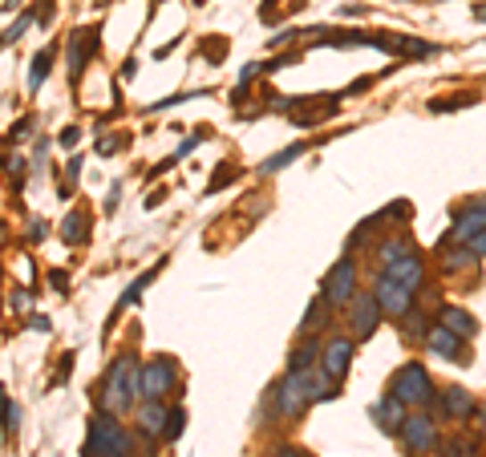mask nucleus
I'll return each instance as SVG.
<instances>
[{
	"mask_svg": "<svg viewBox=\"0 0 486 457\" xmlns=\"http://www.w3.org/2000/svg\"><path fill=\"white\" fill-rule=\"evenodd\" d=\"M130 453H134L130 433H126L110 413H97L94 421H89L86 457H130Z\"/></svg>",
	"mask_w": 486,
	"mask_h": 457,
	"instance_id": "1",
	"label": "nucleus"
},
{
	"mask_svg": "<svg viewBox=\"0 0 486 457\" xmlns=\"http://www.w3.org/2000/svg\"><path fill=\"white\" fill-rule=\"evenodd\" d=\"M138 396H142V369H138L134 356H122L106 377V404L114 409V413H126Z\"/></svg>",
	"mask_w": 486,
	"mask_h": 457,
	"instance_id": "2",
	"label": "nucleus"
},
{
	"mask_svg": "<svg viewBox=\"0 0 486 457\" xmlns=\"http://www.w3.org/2000/svg\"><path fill=\"white\" fill-rule=\"evenodd\" d=\"M393 396L401 404H425L433 396V380L422 364H406V369L393 377Z\"/></svg>",
	"mask_w": 486,
	"mask_h": 457,
	"instance_id": "3",
	"label": "nucleus"
},
{
	"mask_svg": "<svg viewBox=\"0 0 486 457\" xmlns=\"http://www.w3.org/2000/svg\"><path fill=\"white\" fill-rule=\"evenodd\" d=\"M320 296H325L333 308H341V304H353V296H357V264H353V259H341V264H336L333 272L325 275V288H320Z\"/></svg>",
	"mask_w": 486,
	"mask_h": 457,
	"instance_id": "4",
	"label": "nucleus"
},
{
	"mask_svg": "<svg viewBox=\"0 0 486 457\" xmlns=\"http://www.w3.org/2000/svg\"><path fill=\"white\" fill-rule=\"evenodd\" d=\"M178 372H175V361L170 356H159L142 369V401H162V396L175 388Z\"/></svg>",
	"mask_w": 486,
	"mask_h": 457,
	"instance_id": "5",
	"label": "nucleus"
},
{
	"mask_svg": "<svg viewBox=\"0 0 486 457\" xmlns=\"http://www.w3.org/2000/svg\"><path fill=\"white\" fill-rule=\"evenodd\" d=\"M349 320H353V340H369L377 332V320H381V304L373 291H357L353 304H349Z\"/></svg>",
	"mask_w": 486,
	"mask_h": 457,
	"instance_id": "6",
	"label": "nucleus"
},
{
	"mask_svg": "<svg viewBox=\"0 0 486 457\" xmlns=\"http://www.w3.org/2000/svg\"><path fill=\"white\" fill-rule=\"evenodd\" d=\"M373 296H377L381 312H389V316H406V312H414V288H406V283L389 280V275H381L377 288H373Z\"/></svg>",
	"mask_w": 486,
	"mask_h": 457,
	"instance_id": "7",
	"label": "nucleus"
},
{
	"mask_svg": "<svg viewBox=\"0 0 486 457\" xmlns=\"http://www.w3.org/2000/svg\"><path fill=\"white\" fill-rule=\"evenodd\" d=\"M276 396H280V413L296 417L304 404H309V372H288L284 385L276 388Z\"/></svg>",
	"mask_w": 486,
	"mask_h": 457,
	"instance_id": "8",
	"label": "nucleus"
},
{
	"mask_svg": "<svg viewBox=\"0 0 486 457\" xmlns=\"http://www.w3.org/2000/svg\"><path fill=\"white\" fill-rule=\"evenodd\" d=\"M97 53V29H78V33L70 37V78L78 81L81 69H86V61Z\"/></svg>",
	"mask_w": 486,
	"mask_h": 457,
	"instance_id": "9",
	"label": "nucleus"
},
{
	"mask_svg": "<svg viewBox=\"0 0 486 457\" xmlns=\"http://www.w3.org/2000/svg\"><path fill=\"white\" fill-rule=\"evenodd\" d=\"M401 437H406V445L414 449V453H430V449L438 445V433H433L430 417H406V425H401Z\"/></svg>",
	"mask_w": 486,
	"mask_h": 457,
	"instance_id": "10",
	"label": "nucleus"
},
{
	"mask_svg": "<svg viewBox=\"0 0 486 457\" xmlns=\"http://www.w3.org/2000/svg\"><path fill=\"white\" fill-rule=\"evenodd\" d=\"M349 364H353V340L349 336H336V340H328L325 348V372L333 380H345Z\"/></svg>",
	"mask_w": 486,
	"mask_h": 457,
	"instance_id": "11",
	"label": "nucleus"
},
{
	"mask_svg": "<svg viewBox=\"0 0 486 457\" xmlns=\"http://www.w3.org/2000/svg\"><path fill=\"white\" fill-rule=\"evenodd\" d=\"M478 231H486V199H478V202H470L466 211L454 219V231H450V239H474Z\"/></svg>",
	"mask_w": 486,
	"mask_h": 457,
	"instance_id": "12",
	"label": "nucleus"
},
{
	"mask_svg": "<svg viewBox=\"0 0 486 457\" xmlns=\"http://www.w3.org/2000/svg\"><path fill=\"white\" fill-rule=\"evenodd\" d=\"M425 344H430V352L446 356V361H466V356H462V336H458V332H450L446 324L430 328V332H425Z\"/></svg>",
	"mask_w": 486,
	"mask_h": 457,
	"instance_id": "13",
	"label": "nucleus"
},
{
	"mask_svg": "<svg viewBox=\"0 0 486 457\" xmlns=\"http://www.w3.org/2000/svg\"><path fill=\"white\" fill-rule=\"evenodd\" d=\"M381 275H389V280H398V283H406V288H422V275H425V267H422V259L409 251V256H401V259H393V264L385 267Z\"/></svg>",
	"mask_w": 486,
	"mask_h": 457,
	"instance_id": "14",
	"label": "nucleus"
},
{
	"mask_svg": "<svg viewBox=\"0 0 486 457\" xmlns=\"http://www.w3.org/2000/svg\"><path fill=\"white\" fill-rule=\"evenodd\" d=\"M442 413L450 417V421H470V413H474V401H470L466 388H458V385L446 388V393H442Z\"/></svg>",
	"mask_w": 486,
	"mask_h": 457,
	"instance_id": "15",
	"label": "nucleus"
},
{
	"mask_svg": "<svg viewBox=\"0 0 486 457\" xmlns=\"http://www.w3.org/2000/svg\"><path fill=\"white\" fill-rule=\"evenodd\" d=\"M373 421L381 425L385 433H393V429H401V421H406V404L398 401V396L389 393L385 401H377V409H373Z\"/></svg>",
	"mask_w": 486,
	"mask_h": 457,
	"instance_id": "16",
	"label": "nucleus"
},
{
	"mask_svg": "<svg viewBox=\"0 0 486 457\" xmlns=\"http://www.w3.org/2000/svg\"><path fill=\"white\" fill-rule=\"evenodd\" d=\"M159 272H162V259H159V264L151 267V272H146V275H138V280H134L130 288L122 291V299H118V304H114V312H110V320H114L118 312H126V308H130V304H138V299H142V291L151 288V280H154V275H159Z\"/></svg>",
	"mask_w": 486,
	"mask_h": 457,
	"instance_id": "17",
	"label": "nucleus"
},
{
	"mask_svg": "<svg viewBox=\"0 0 486 457\" xmlns=\"http://www.w3.org/2000/svg\"><path fill=\"white\" fill-rule=\"evenodd\" d=\"M167 409H162L159 401H146V409H142V433H151V437H162V429H167Z\"/></svg>",
	"mask_w": 486,
	"mask_h": 457,
	"instance_id": "18",
	"label": "nucleus"
},
{
	"mask_svg": "<svg viewBox=\"0 0 486 457\" xmlns=\"http://www.w3.org/2000/svg\"><path fill=\"white\" fill-rule=\"evenodd\" d=\"M442 324L450 328V332H458V336H474L478 332V320L470 316V312H462V308H442Z\"/></svg>",
	"mask_w": 486,
	"mask_h": 457,
	"instance_id": "19",
	"label": "nucleus"
},
{
	"mask_svg": "<svg viewBox=\"0 0 486 457\" xmlns=\"http://www.w3.org/2000/svg\"><path fill=\"white\" fill-rule=\"evenodd\" d=\"M304 150H309V146H304V142H292V146H284V150H280V154H272V159H268V162H264V167H259V170H264V175H276V170L292 167V162L301 159Z\"/></svg>",
	"mask_w": 486,
	"mask_h": 457,
	"instance_id": "20",
	"label": "nucleus"
},
{
	"mask_svg": "<svg viewBox=\"0 0 486 457\" xmlns=\"http://www.w3.org/2000/svg\"><path fill=\"white\" fill-rule=\"evenodd\" d=\"M320 356V348H317V340H309V344H301V348L292 352V361H288V372H304V369H312V361Z\"/></svg>",
	"mask_w": 486,
	"mask_h": 457,
	"instance_id": "21",
	"label": "nucleus"
},
{
	"mask_svg": "<svg viewBox=\"0 0 486 457\" xmlns=\"http://www.w3.org/2000/svg\"><path fill=\"white\" fill-rule=\"evenodd\" d=\"M49 65H54V49H41V53L33 57V69H29V89H41V81H45V73H49Z\"/></svg>",
	"mask_w": 486,
	"mask_h": 457,
	"instance_id": "22",
	"label": "nucleus"
},
{
	"mask_svg": "<svg viewBox=\"0 0 486 457\" xmlns=\"http://www.w3.org/2000/svg\"><path fill=\"white\" fill-rule=\"evenodd\" d=\"M478 94H454L450 102H430L433 114H450V110H462V106H474Z\"/></svg>",
	"mask_w": 486,
	"mask_h": 457,
	"instance_id": "23",
	"label": "nucleus"
},
{
	"mask_svg": "<svg viewBox=\"0 0 486 457\" xmlns=\"http://www.w3.org/2000/svg\"><path fill=\"white\" fill-rule=\"evenodd\" d=\"M401 332L414 336V340H422V336L430 332V328H425V316H422V312H406V316H401Z\"/></svg>",
	"mask_w": 486,
	"mask_h": 457,
	"instance_id": "24",
	"label": "nucleus"
},
{
	"mask_svg": "<svg viewBox=\"0 0 486 457\" xmlns=\"http://www.w3.org/2000/svg\"><path fill=\"white\" fill-rule=\"evenodd\" d=\"M474 251H470V243L466 247H458V251H450V256H446V272H462V267H470L474 264Z\"/></svg>",
	"mask_w": 486,
	"mask_h": 457,
	"instance_id": "25",
	"label": "nucleus"
},
{
	"mask_svg": "<svg viewBox=\"0 0 486 457\" xmlns=\"http://www.w3.org/2000/svg\"><path fill=\"white\" fill-rule=\"evenodd\" d=\"M401 256H409V243H406V239H389V243L385 247H381V264H393V259H401Z\"/></svg>",
	"mask_w": 486,
	"mask_h": 457,
	"instance_id": "26",
	"label": "nucleus"
},
{
	"mask_svg": "<svg viewBox=\"0 0 486 457\" xmlns=\"http://www.w3.org/2000/svg\"><path fill=\"white\" fill-rule=\"evenodd\" d=\"M78 239H86V215L73 211L70 219H65V243H78Z\"/></svg>",
	"mask_w": 486,
	"mask_h": 457,
	"instance_id": "27",
	"label": "nucleus"
},
{
	"mask_svg": "<svg viewBox=\"0 0 486 457\" xmlns=\"http://www.w3.org/2000/svg\"><path fill=\"white\" fill-rule=\"evenodd\" d=\"M29 25H33V12H25V17H21L17 25H9V29H4V37H0V45H12V41H21V37L29 33Z\"/></svg>",
	"mask_w": 486,
	"mask_h": 457,
	"instance_id": "28",
	"label": "nucleus"
},
{
	"mask_svg": "<svg viewBox=\"0 0 486 457\" xmlns=\"http://www.w3.org/2000/svg\"><path fill=\"white\" fill-rule=\"evenodd\" d=\"M183 429H186V413H183V409H170V417H167V429H162V437H167V441H175Z\"/></svg>",
	"mask_w": 486,
	"mask_h": 457,
	"instance_id": "29",
	"label": "nucleus"
},
{
	"mask_svg": "<svg viewBox=\"0 0 486 457\" xmlns=\"http://www.w3.org/2000/svg\"><path fill=\"white\" fill-rule=\"evenodd\" d=\"M0 425H4V437L12 433V425H17V413H12V401H9V393L0 388Z\"/></svg>",
	"mask_w": 486,
	"mask_h": 457,
	"instance_id": "30",
	"label": "nucleus"
},
{
	"mask_svg": "<svg viewBox=\"0 0 486 457\" xmlns=\"http://www.w3.org/2000/svg\"><path fill=\"white\" fill-rule=\"evenodd\" d=\"M409 215H414V207H409V202H389L385 211L377 215V223H385V219H409Z\"/></svg>",
	"mask_w": 486,
	"mask_h": 457,
	"instance_id": "31",
	"label": "nucleus"
},
{
	"mask_svg": "<svg viewBox=\"0 0 486 457\" xmlns=\"http://www.w3.org/2000/svg\"><path fill=\"white\" fill-rule=\"evenodd\" d=\"M442 457H474V445H470V441H462V437H454V441H446V453Z\"/></svg>",
	"mask_w": 486,
	"mask_h": 457,
	"instance_id": "32",
	"label": "nucleus"
},
{
	"mask_svg": "<svg viewBox=\"0 0 486 457\" xmlns=\"http://www.w3.org/2000/svg\"><path fill=\"white\" fill-rule=\"evenodd\" d=\"M231 178H235V167H223V170H219V175H215V178H211V186H207V194H215V191H219V186H227V183H231Z\"/></svg>",
	"mask_w": 486,
	"mask_h": 457,
	"instance_id": "33",
	"label": "nucleus"
},
{
	"mask_svg": "<svg viewBox=\"0 0 486 457\" xmlns=\"http://www.w3.org/2000/svg\"><path fill=\"white\" fill-rule=\"evenodd\" d=\"M470 251H474V256H478V259H482V256H486V231H478V235H474V239H470Z\"/></svg>",
	"mask_w": 486,
	"mask_h": 457,
	"instance_id": "34",
	"label": "nucleus"
},
{
	"mask_svg": "<svg viewBox=\"0 0 486 457\" xmlns=\"http://www.w3.org/2000/svg\"><path fill=\"white\" fill-rule=\"evenodd\" d=\"M9 304H12V312H17V308H29V296H25V291H12Z\"/></svg>",
	"mask_w": 486,
	"mask_h": 457,
	"instance_id": "35",
	"label": "nucleus"
},
{
	"mask_svg": "<svg viewBox=\"0 0 486 457\" xmlns=\"http://www.w3.org/2000/svg\"><path fill=\"white\" fill-rule=\"evenodd\" d=\"M49 280H54V288H70V275H65V272H54V275H49Z\"/></svg>",
	"mask_w": 486,
	"mask_h": 457,
	"instance_id": "36",
	"label": "nucleus"
},
{
	"mask_svg": "<svg viewBox=\"0 0 486 457\" xmlns=\"http://www.w3.org/2000/svg\"><path fill=\"white\" fill-rule=\"evenodd\" d=\"M29 239H33V243H41V239H45V223H41V219L33 223V231H29Z\"/></svg>",
	"mask_w": 486,
	"mask_h": 457,
	"instance_id": "37",
	"label": "nucleus"
},
{
	"mask_svg": "<svg viewBox=\"0 0 486 457\" xmlns=\"http://www.w3.org/2000/svg\"><path fill=\"white\" fill-rule=\"evenodd\" d=\"M62 146H78V130H65L62 134Z\"/></svg>",
	"mask_w": 486,
	"mask_h": 457,
	"instance_id": "38",
	"label": "nucleus"
},
{
	"mask_svg": "<svg viewBox=\"0 0 486 457\" xmlns=\"http://www.w3.org/2000/svg\"><path fill=\"white\" fill-rule=\"evenodd\" d=\"M280 457H304V449H296V445H284V449H280Z\"/></svg>",
	"mask_w": 486,
	"mask_h": 457,
	"instance_id": "39",
	"label": "nucleus"
},
{
	"mask_svg": "<svg viewBox=\"0 0 486 457\" xmlns=\"http://www.w3.org/2000/svg\"><path fill=\"white\" fill-rule=\"evenodd\" d=\"M474 17H478V20H486V4H478V9H474Z\"/></svg>",
	"mask_w": 486,
	"mask_h": 457,
	"instance_id": "40",
	"label": "nucleus"
},
{
	"mask_svg": "<svg viewBox=\"0 0 486 457\" xmlns=\"http://www.w3.org/2000/svg\"><path fill=\"white\" fill-rule=\"evenodd\" d=\"M482 429H486V409H482Z\"/></svg>",
	"mask_w": 486,
	"mask_h": 457,
	"instance_id": "41",
	"label": "nucleus"
},
{
	"mask_svg": "<svg viewBox=\"0 0 486 457\" xmlns=\"http://www.w3.org/2000/svg\"><path fill=\"white\" fill-rule=\"evenodd\" d=\"M12 4H21V0H9V9H12Z\"/></svg>",
	"mask_w": 486,
	"mask_h": 457,
	"instance_id": "42",
	"label": "nucleus"
}]
</instances>
